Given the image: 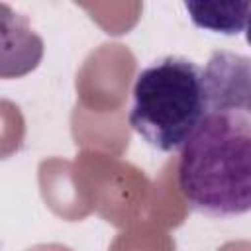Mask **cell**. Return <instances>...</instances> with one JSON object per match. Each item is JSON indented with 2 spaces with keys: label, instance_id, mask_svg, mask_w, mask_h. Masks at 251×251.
Instances as JSON below:
<instances>
[{
  "label": "cell",
  "instance_id": "3957f363",
  "mask_svg": "<svg viewBox=\"0 0 251 251\" xmlns=\"http://www.w3.org/2000/svg\"><path fill=\"white\" fill-rule=\"evenodd\" d=\"M208 112L227 110L251 116V57L214 51L202 71Z\"/></svg>",
  "mask_w": 251,
  "mask_h": 251
},
{
  "label": "cell",
  "instance_id": "7a4b0ae2",
  "mask_svg": "<svg viewBox=\"0 0 251 251\" xmlns=\"http://www.w3.org/2000/svg\"><path fill=\"white\" fill-rule=\"evenodd\" d=\"M131 98V129L165 153L182 149L208 114L202 71L186 57H163L141 69Z\"/></svg>",
  "mask_w": 251,
  "mask_h": 251
},
{
  "label": "cell",
  "instance_id": "5b68a950",
  "mask_svg": "<svg viewBox=\"0 0 251 251\" xmlns=\"http://www.w3.org/2000/svg\"><path fill=\"white\" fill-rule=\"evenodd\" d=\"M245 39L251 45V14H249V20H247V25H245Z\"/></svg>",
  "mask_w": 251,
  "mask_h": 251
},
{
  "label": "cell",
  "instance_id": "277c9868",
  "mask_svg": "<svg viewBox=\"0 0 251 251\" xmlns=\"http://www.w3.org/2000/svg\"><path fill=\"white\" fill-rule=\"evenodd\" d=\"M184 10L196 27L224 35H237L239 31H245L251 2H184Z\"/></svg>",
  "mask_w": 251,
  "mask_h": 251
},
{
  "label": "cell",
  "instance_id": "6da1fadb",
  "mask_svg": "<svg viewBox=\"0 0 251 251\" xmlns=\"http://www.w3.org/2000/svg\"><path fill=\"white\" fill-rule=\"evenodd\" d=\"M178 190L194 212L233 218L251 212V116L208 112L180 149Z\"/></svg>",
  "mask_w": 251,
  "mask_h": 251
}]
</instances>
